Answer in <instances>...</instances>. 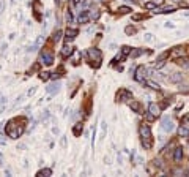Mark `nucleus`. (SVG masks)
Wrapping results in <instances>:
<instances>
[{"label": "nucleus", "instance_id": "nucleus-1", "mask_svg": "<svg viewBox=\"0 0 189 177\" xmlns=\"http://www.w3.org/2000/svg\"><path fill=\"white\" fill-rule=\"evenodd\" d=\"M139 133H140L142 138V146L145 149H151L153 147V134H151V128L148 123H142L140 128H139Z\"/></svg>", "mask_w": 189, "mask_h": 177}, {"label": "nucleus", "instance_id": "nucleus-2", "mask_svg": "<svg viewBox=\"0 0 189 177\" xmlns=\"http://www.w3.org/2000/svg\"><path fill=\"white\" fill-rule=\"evenodd\" d=\"M16 123H18V120L13 119V120L8 122V125H6V134L11 139H18L21 134L24 133V126L22 125H16Z\"/></svg>", "mask_w": 189, "mask_h": 177}, {"label": "nucleus", "instance_id": "nucleus-3", "mask_svg": "<svg viewBox=\"0 0 189 177\" xmlns=\"http://www.w3.org/2000/svg\"><path fill=\"white\" fill-rule=\"evenodd\" d=\"M87 56L90 57V60H91V62H96V65H99L101 59H103V54H101V51H99V49H96V48L88 49Z\"/></svg>", "mask_w": 189, "mask_h": 177}, {"label": "nucleus", "instance_id": "nucleus-4", "mask_svg": "<svg viewBox=\"0 0 189 177\" xmlns=\"http://www.w3.org/2000/svg\"><path fill=\"white\" fill-rule=\"evenodd\" d=\"M40 62L44 63V65H52V63H54V56H52V52L44 49L43 52L40 54Z\"/></svg>", "mask_w": 189, "mask_h": 177}, {"label": "nucleus", "instance_id": "nucleus-5", "mask_svg": "<svg viewBox=\"0 0 189 177\" xmlns=\"http://www.w3.org/2000/svg\"><path fill=\"white\" fill-rule=\"evenodd\" d=\"M161 123H162V130H164V131L170 133L172 130H173V120H172L170 117H164Z\"/></svg>", "mask_w": 189, "mask_h": 177}, {"label": "nucleus", "instance_id": "nucleus-6", "mask_svg": "<svg viewBox=\"0 0 189 177\" xmlns=\"http://www.w3.org/2000/svg\"><path fill=\"white\" fill-rule=\"evenodd\" d=\"M91 19V16H90V11H81L79 13V16H77V22L79 24H87L88 21Z\"/></svg>", "mask_w": 189, "mask_h": 177}, {"label": "nucleus", "instance_id": "nucleus-7", "mask_svg": "<svg viewBox=\"0 0 189 177\" xmlns=\"http://www.w3.org/2000/svg\"><path fill=\"white\" fill-rule=\"evenodd\" d=\"M145 73H147L145 66H142V65L137 66V68H136V74H134V79H136V81H144Z\"/></svg>", "mask_w": 189, "mask_h": 177}, {"label": "nucleus", "instance_id": "nucleus-8", "mask_svg": "<svg viewBox=\"0 0 189 177\" xmlns=\"http://www.w3.org/2000/svg\"><path fill=\"white\" fill-rule=\"evenodd\" d=\"M173 160L176 163H180L183 160V147H176L175 152H173Z\"/></svg>", "mask_w": 189, "mask_h": 177}, {"label": "nucleus", "instance_id": "nucleus-9", "mask_svg": "<svg viewBox=\"0 0 189 177\" xmlns=\"http://www.w3.org/2000/svg\"><path fill=\"white\" fill-rule=\"evenodd\" d=\"M148 112H151L153 116H158V114L161 112V108H159L156 103H150L148 104Z\"/></svg>", "mask_w": 189, "mask_h": 177}, {"label": "nucleus", "instance_id": "nucleus-10", "mask_svg": "<svg viewBox=\"0 0 189 177\" xmlns=\"http://www.w3.org/2000/svg\"><path fill=\"white\" fill-rule=\"evenodd\" d=\"M77 33H79V30H76V29H68L66 30V40H73V38H76L77 36Z\"/></svg>", "mask_w": 189, "mask_h": 177}, {"label": "nucleus", "instance_id": "nucleus-11", "mask_svg": "<svg viewBox=\"0 0 189 177\" xmlns=\"http://www.w3.org/2000/svg\"><path fill=\"white\" fill-rule=\"evenodd\" d=\"M129 106H131V109L132 111H136L137 114H142V108H140V103H139V101H131V103H129Z\"/></svg>", "mask_w": 189, "mask_h": 177}, {"label": "nucleus", "instance_id": "nucleus-12", "mask_svg": "<svg viewBox=\"0 0 189 177\" xmlns=\"http://www.w3.org/2000/svg\"><path fill=\"white\" fill-rule=\"evenodd\" d=\"M71 54H73V48H71L69 44L63 46V49H62V56H63V57H69Z\"/></svg>", "mask_w": 189, "mask_h": 177}, {"label": "nucleus", "instance_id": "nucleus-13", "mask_svg": "<svg viewBox=\"0 0 189 177\" xmlns=\"http://www.w3.org/2000/svg\"><path fill=\"white\" fill-rule=\"evenodd\" d=\"M84 131V125L82 123H76L74 125V128H73V133H74V136H81V133Z\"/></svg>", "mask_w": 189, "mask_h": 177}, {"label": "nucleus", "instance_id": "nucleus-14", "mask_svg": "<svg viewBox=\"0 0 189 177\" xmlns=\"http://www.w3.org/2000/svg\"><path fill=\"white\" fill-rule=\"evenodd\" d=\"M46 90L49 92V93H55V92L60 90V82H57V84H50V86L46 88Z\"/></svg>", "mask_w": 189, "mask_h": 177}, {"label": "nucleus", "instance_id": "nucleus-15", "mask_svg": "<svg viewBox=\"0 0 189 177\" xmlns=\"http://www.w3.org/2000/svg\"><path fill=\"white\" fill-rule=\"evenodd\" d=\"M183 79V74L181 73H173V74H170V82H180Z\"/></svg>", "mask_w": 189, "mask_h": 177}, {"label": "nucleus", "instance_id": "nucleus-16", "mask_svg": "<svg viewBox=\"0 0 189 177\" xmlns=\"http://www.w3.org/2000/svg\"><path fill=\"white\" fill-rule=\"evenodd\" d=\"M178 134H180V136H189V128H188V126H184V125H181V126H180V130H178Z\"/></svg>", "mask_w": 189, "mask_h": 177}, {"label": "nucleus", "instance_id": "nucleus-17", "mask_svg": "<svg viewBox=\"0 0 189 177\" xmlns=\"http://www.w3.org/2000/svg\"><path fill=\"white\" fill-rule=\"evenodd\" d=\"M172 56H173L175 59L184 56V49H183V48H175V51H173V54H172Z\"/></svg>", "mask_w": 189, "mask_h": 177}, {"label": "nucleus", "instance_id": "nucleus-18", "mask_svg": "<svg viewBox=\"0 0 189 177\" xmlns=\"http://www.w3.org/2000/svg\"><path fill=\"white\" fill-rule=\"evenodd\" d=\"M129 54H131V48H129V46H123V48H121V59H125L126 56H129Z\"/></svg>", "mask_w": 189, "mask_h": 177}, {"label": "nucleus", "instance_id": "nucleus-19", "mask_svg": "<svg viewBox=\"0 0 189 177\" xmlns=\"http://www.w3.org/2000/svg\"><path fill=\"white\" fill-rule=\"evenodd\" d=\"M40 46H41V38H38L35 43H33V44L30 46V49H28V51H32V52H33V51H36L38 48H40Z\"/></svg>", "mask_w": 189, "mask_h": 177}, {"label": "nucleus", "instance_id": "nucleus-20", "mask_svg": "<svg viewBox=\"0 0 189 177\" xmlns=\"http://www.w3.org/2000/svg\"><path fill=\"white\" fill-rule=\"evenodd\" d=\"M125 33H126V35H134V33H136V27H132V25H128V27L125 29Z\"/></svg>", "mask_w": 189, "mask_h": 177}, {"label": "nucleus", "instance_id": "nucleus-21", "mask_svg": "<svg viewBox=\"0 0 189 177\" xmlns=\"http://www.w3.org/2000/svg\"><path fill=\"white\" fill-rule=\"evenodd\" d=\"M147 86H148V87H151V88H153V90H159V88H161V87H159V84L153 82V81H147Z\"/></svg>", "mask_w": 189, "mask_h": 177}, {"label": "nucleus", "instance_id": "nucleus-22", "mask_svg": "<svg viewBox=\"0 0 189 177\" xmlns=\"http://www.w3.org/2000/svg\"><path fill=\"white\" fill-rule=\"evenodd\" d=\"M144 40L147 41V43H153L154 41V36L151 35V33H145V36H144Z\"/></svg>", "mask_w": 189, "mask_h": 177}, {"label": "nucleus", "instance_id": "nucleus-23", "mask_svg": "<svg viewBox=\"0 0 189 177\" xmlns=\"http://www.w3.org/2000/svg\"><path fill=\"white\" fill-rule=\"evenodd\" d=\"M173 11H175V6H166L161 11H156V13H173Z\"/></svg>", "mask_w": 189, "mask_h": 177}, {"label": "nucleus", "instance_id": "nucleus-24", "mask_svg": "<svg viewBox=\"0 0 189 177\" xmlns=\"http://www.w3.org/2000/svg\"><path fill=\"white\" fill-rule=\"evenodd\" d=\"M50 174H52V171H50V169H47V168H46V169H41V171L38 172L36 176H50Z\"/></svg>", "mask_w": 189, "mask_h": 177}, {"label": "nucleus", "instance_id": "nucleus-25", "mask_svg": "<svg viewBox=\"0 0 189 177\" xmlns=\"http://www.w3.org/2000/svg\"><path fill=\"white\" fill-rule=\"evenodd\" d=\"M144 52H145L144 49H137V51H134V52L131 51V56H132V57H139V56H142Z\"/></svg>", "mask_w": 189, "mask_h": 177}, {"label": "nucleus", "instance_id": "nucleus-26", "mask_svg": "<svg viewBox=\"0 0 189 177\" xmlns=\"http://www.w3.org/2000/svg\"><path fill=\"white\" fill-rule=\"evenodd\" d=\"M164 65H166V62H164V60H156V63H154V68H162V66Z\"/></svg>", "mask_w": 189, "mask_h": 177}, {"label": "nucleus", "instance_id": "nucleus-27", "mask_svg": "<svg viewBox=\"0 0 189 177\" xmlns=\"http://www.w3.org/2000/svg\"><path fill=\"white\" fill-rule=\"evenodd\" d=\"M66 21H68V24H71V22H73V13H71L69 10L66 11Z\"/></svg>", "mask_w": 189, "mask_h": 177}, {"label": "nucleus", "instance_id": "nucleus-28", "mask_svg": "<svg viewBox=\"0 0 189 177\" xmlns=\"http://www.w3.org/2000/svg\"><path fill=\"white\" fill-rule=\"evenodd\" d=\"M118 11H120V13H123V14H126V13L131 11V8H128V6H120V8H118Z\"/></svg>", "mask_w": 189, "mask_h": 177}, {"label": "nucleus", "instance_id": "nucleus-29", "mask_svg": "<svg viewBox=\"0 0 189 177\" xmlns=\"http://www.w3.org/2000/svg\"><path fill=\"white\" fill-rule=\"evenodd\" d=\"M40 78L43 79V81H46V79H49V78H50V73H47V71H44V73H41V74H40Z\"/></svg>", "mask_w": 189, "mask_h": 177}, {"label": "nucleus", "instance_id": "nucleus-30", "mask_svg": "<svg viewBox=\"0 0 189 177\" xmlns=\"http://www.w3.org/2000/svg\"><path fill=\"white\" fill-rule=\"evenodd\" d=\"M145 8H147V10H153V8H156V5H154L153 2H147L145 3Z\"/></svg>", "mask_w": 189, "mask_h": 177}, {"label": "nucleus", "instance_id": "nucleus-31", "mask_svg": "<svg viewBox=\"0 0 189 177\" xmlns=\"http://www.w3.org/2000/svg\"><path fill=\"white\" fill-rule=\"evenodd\" d=\"M169 54H170V52H169V51H167V52H164V54H161V56H159V57H158V60H166V59H167V57H169Z\"/></svg>", "mask_w": 189, "mask_h": 177}, {"label": "nucleus", "instance_id": "nucleus-32", "mask_svg": "<svg viewBox=\"0 0 189 177\" xmlns=\"http://www.w3.org/2000/svg\"><path fill=\"white\" fill-rule=\"evenodd\" d=\"M178 63L181 66H189V60H186V59H181V60H178Z\"/></svg>", "mask_w": 189, "mask_h": 177}, {"label": "nucleus", "instance_id": "nucleus-33", "mask_svg": "<svg viewBox=\"0 0 189 177\" xmlns=\"http://www.w3.org/2000/svg\"><path fill=\"white\" fill-rule=\"evenodd\" d=\"M60 36H62V32L57 30L55 33H54V41H58V40H60Z\"/></svg>", "mask_w": 189, "mask_h": 177}, {"label": "nucleus", "instance_id": "nucleus-34", "mask_svg": "<svg viewBox=\"0 0 189 177\" xmlns=\"http://www.w3.org/2000/svg\"><path fill=\"white\" fill-rule=\"evenodd\" d=\"M151 2H153L156 6H161V5H164V2H166V0H151Z\"/></svg>", "mask_w": 189, "mask_h": 177}, {"label": "nucleus", "instance_id": "nucleus-35", "mask_svg": "<svg viewBox=\"0 0 189 177\" xmlns=\"http://www.w3.org/2000/svg\"><path fill=\"white\" fill-rule=\"evenodd\" d=\"M154 117H156V116H153V114H151V112H148V114H147V120H148V122L154 120Z\"/></svg>", "mask_w": 189, "mask_h": 177}, {"label": "nucleus", "instance_id": "nucleus-36", "mask_svg": "<svg viewBox=\"0 0 189 177\" xmlns=\"http://www.w3.org/2000/svg\"><path fill=\"white\" fill-rule=\"evenodd\" d=\"M35 92H36V88H35V87H32V88H28V92H27V95H28V96H32L33 93H35Z\"/></svg>", "mask_w": 189, "mask_h": 177}, {"label": "nucleus", "instance_id": "nucleus-37", "mask_svg": "<svg viewBox=\"0 0 189 177\" xmlns=\"http://www.w3.org/2000/svg\"><path fill=\"white\" fill-rule=\"evenodd\" d=\"M164 27H166V29H173L175 25H173V22H166V24H164Z\"/></svg>", "mask_w": 189, "mask_h": 177}, {"label": "nucleus", "instance_id": "nucleus-38", "mask_svg": "<svg viewBox=\"0 0 189 177\" xmlns=\"http://www.w3.org/2000/svg\"><path fill=\"white\" fill-rule=\"evenodd\" d=\"M47 117H49V111H44V114H43V119L46 120V119H47Z\"/></svg>", "mask_w": 189, "mask_h": 177}, {"label": "nucleus", "instance_id": "nucleus-39", "mask_svg": "<svg viewBox=\"0 0 189 177\" xmlns=\"http://www.w3.org/2000/svg\"><path fill=\"white\" fill-rule=\"evenodd\" d=\"M134 19L139 21V19H142V16H140V14H136V16H134Z\"/></svg>", "mask_w": 189, "mask_h": 177}, {"label": "nucleus", "instance_id": "nucleus-40", "mask_svg": "<svg viewBox=\"0 0 189 177\" xmlns=\"http://www.w3.org/2000/svg\"><path fill=\"white\" fill-rule=\"evenodd\" d=\"M2 164H3V155L0 153V166H2Z\"/></svg>", "mask_w": 189, "mask_h": 177}, {"label": "nucleus", "instance_id": "nucleus-41", "mask_svg": "<svg viewBox=\"0 0 189 177\" xmlns=\"http://www.w3.org/2000/svg\"><path fill=\"white\" fill-rule=\"evenodd\" d=\"M81 2H82V0H74V3H76V5H79Z\"/></svg>", "mask_w": 189, "mask_h": 177}, {"label": "nucleus", "instance_id": "nucleus-42", "mask_svg": "<svg viewBox=\"0 0 189 177\" xmlns=\"http://www.w3.org/2000/svg\"><path fill=\"white\" fill-rule=\"evenodd\" d=\"M173 2H180V0H173Z\"/></svg>", "mask_w": 189, "mask_h": 177}]
</instances>
